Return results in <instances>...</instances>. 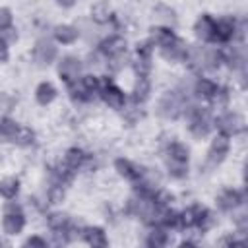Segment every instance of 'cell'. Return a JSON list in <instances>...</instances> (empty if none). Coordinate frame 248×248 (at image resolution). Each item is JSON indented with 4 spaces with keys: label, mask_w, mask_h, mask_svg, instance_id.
Returning a JSON list of instances; mask_svg holds the SVG:
<instances>
[{
    "label": "cell",
    "mask_w": 248,
    "mask_h": 248,
    "mask_svg": "<svg viewBox=\"0 0 248 248\" xmlns=\"http://www.w3.org/2000/svg\"><path fill=\"white\" fill-rule=\"evenodd\" d=\"M184 60H186V64L194 72H203V70H215V68H219L221 62H223V54H221V50H213V48L190 45L186 48Z\"/></svg>",
    "instance_id": "6da1fadb"
},
{
    "label": "cell",
    "mask_w": 248,
    "mask_h": 248,
    "mask_svg": "<svg viewBox=\"0 0 248 248\" xmlns=\"http://www.w3.org/2000/svg\"><path fill=\"white\" fill-rule=\"evenodd\" d=\"M229 147H231L229 138L223 136V134H219V136L211 141V145H209V151H207V167H217V165H221V163L225 161L227 153H229Z\"/></svg>",
    "instance_id": "9c48e42d"
},
{
    "label": "cell",
    "mask_w": 248,
    "mask_h": 248,
    "mask_svg": "<svg viewBox=\"0 0 248 248\" xmlns=\"http://www.w3.org/2000/svg\"><path fill=\"white\" fill-rule=\"evenodd\" d=\"M99 81H101V99L110 107V108H116V110H120L124 105H126V95H124V91L118 87V85H114L108 78H105V76H99Z\"/></svg>",
    "instance_id": "5b68a950"
},
{
    "label": "cell",
    "mask_w": 248,
    "mask_h": 248,
    "mask_svg": "<svg viewBox=\"0 0 248 248\" xmlns=\"http://www.w3.org/2000/svg\"><path fill=\"white\" fill-rule=\"evenodd\" d=\"M56 4L62 6V8H72L76 4V0H56Z\"/></svg>",
    "instance_id": "8d00e7d4"
},
{
    "label": "cell",
    "mask_w": 248,
    "mask_h": 248,
    "mask_svg": "<svg viewBox=\"0 0 248 248\" xmlns=\"http://www.w3.org/2000/svg\"><path fill=\"white\" fill-rule=\"evenodd\" d=\"M54 39L58 41V43H62V45H72L76 39H78V29L74 27V25H56L54 27Z\"/></svg>",
    "instance_id": "603a6c76"
},
{
    "label": "cell",
    "mask_w": 248,
    "mask_h": 248,
    "mask_svg": "<svg viewBox=\"0 0 248 248\" xmlns=\"http://www.w3.org/2000/svg\"><path fill=\"white\" fill-rule=\"evenodd\" d=\"M0 37L8 43V41H16V39H17V33H16V29H14V27H8V29L0 31Z\"/></svg>",
    "instance_id": "e575fe53"
},
{
    "label": "cell",
    "mask_w": 248,
    "mask_h": 248,
    "mask_svg": "<svg viewBox=\"0 0 248 248\" xmlns=\"http://www.w3.org/2000/svg\"><path fill=\"white\" fill-rule=\"evenodd\" d=\"M12 141H14V143H17V145H23V147H27V145H33V143H35V132H33L31 128L19 126Z\"/></svg>",
    "instance_id": "4316f807"
},
{
    "label": "cell",
    "mask_w": 248,
    "mask_h": 248,
    "mask_svg": "<svg viewBox=\"0 0 248 248\" xmlns=\"http://www.w3.org/2000/svg\"><path fill=\"white\" fill-rule=\"evenodd\" d=\"M81 68H83V64H81L79 58H76V56H66V58H62V60L58 62V76H60V79H62L64 83L70 85V83H74V81L79 79Z\"/></svg>",
    "instance_id": "ba28073f"
},
{
    "label": "cell",
    "mask_w": 248,
    "mask_h": 248,
    "mask_svg": "<svg viewBox=\"0 0 248 248\" xmlns=\"http://www.w3.org/2000/svg\"><path fill=\"white\" fill-rule=\"evenodd\" d=\"M17 128H19V124H17L16 120H12V118H8V116L2 118V120H0V138L12 141L14 136H16V132H17Z\"/></svg>",
    "instance_id": "83f0119b"
},
{
    "label": "cell",
    "mask_w": 248,
    "mask_h": 248,
    "mask_svg": "<svg viewBox=\"0 0 248 248\" xmlns=\"http://www.w3.org/2000/svg\"><path fill=\"white\" fill-rule=\"evenodd\" d=\"M167 170L174 178H184L188 174V147L180 141H170L165 151Z\"/></svg>",
    "instance_id": "7a4b0ae2"
},
{
    "label": "cell",
    "mask_w": 248,
    "mask_h": 248,
    "mask_svg": "<svg viewBox=\"0 0 248 248\" xmlns=\"http://www.w3.org/2000/svg\"><path fill=\"white\" fill-rule=\"evenodd\" d=\"M215 126H217V130H219L223 136H227V138L236 136V134H242L244 128H246L244 118H242L238 112H225V114L217 116Z\"/></svg>",
    "instance_id": "8992f818"
},
{
    "label": "cell",
    "mask_w": 248,
    "mask_h": 248,
    "mask_svg": "<svg viewBox=\"0 0 248 248\" xmlns=\"http://www.w3.org/2000/svg\"><path fill=\"white\" fill-rule=\"evenodd\" d=\"M147 246H151V248H161V246H165L167 242H169V234H167V229L165 227H161V225H157V227H153V231L149 232V236H147Z\"/></svg>",
    "instance_id": "d4e9b609"
},
{
    "label": "cell",
    "mask_w": 248,
    "mask_h": 248,
    "mask_svg": "<svg viewBox=\"0 0 248 248\" xmlns=\"http://www.w3.org/2000/svg\"><path fill=\"white\" fill-rule=\"evenodd\" d=\"M2 227H4V232L14 236V234H19L25 227V217L21 213V207L16 205V203H8L6 205V215H4V221H2Z\"/></svg>",
    "instance_id": "52a82bcc"
},
{
    "label": "cell",
    "mask_w": 248,
    "mask_h": 248,
    "mask_svg": "<svg viewBox=\"0 0 248 248\" xmlns=\"http://www.w3.org/2000/svg\"><path fill=\"white\" fill-rule=\"evenodd\" d=\"M219 91V85L207 78H198V81L194 83V93L196 97L200 99H205V101H211L215 97V93Z\"/></svg>",
    "instance_id": "ac0fdd59"
},
{
    "label": "cell",
    "mask_w": 248,
    "mask_h": 248,
    "mask_svg": "<svg viewBox=\"0 0 248 248\" xmlns=\"http://www.w3.org/2000/svg\"><path fill=\"white\" fill-rule=\"evenodd\" d=\"M186 48H188L186 43L180 41L178 37H176L174 41H170L169 45L159 46L161 56H163L165 60H169V62H180V60H184V56H186Z\"/></svg>",
    "instance_id": "7c38bea8"
},
{
    "label": "cell",
    "mask_w": 248,
    "mask_h": 248,
    "mask_svg": "<svg viewBox=\"0 0 248 248\" xmlns=\"http://www.w3.org/2000/svg\"><path fill=\"white\" fill-rule=\"evenodd\" d=\"M56 87L50 83V81H41L39 85H37V89H35V99H37V103L39 105H43V107H46V105H50L54 99H56Z\"/></svg>",
    "instance_id": "ffe728a7"
},
{
    "label": "cell",
    "mask_w": 248,
    "mask_h": 248,
    "mask_svg": "<svg viewBox=\"0 0 248 248\" xmlns=\"http://www.w3.org/2000/svg\"><path fill=\"white\" fill-rule=\"evenodd\" d=\"M56 54H58V50H56V46H54L52 41H48V39H39V41L35 43L33 58H35V62H37L39 66H43V68H45V66H50V64L54 62Z\"/></svg>",
    "instance_id": "30bf717a"
},
{
    "label": "cell",
    "mask_w": 248,
    "mask_h": 248,
    "mask_svg": "<svg viewBox=\"0 0 248 248\" xmlns=\"http://www.w3.org/2000/svg\"><path fill=\"white\" fill-rule=\"evenodd\" d=\"M176 35L172 33L170 27L167 25H159V27H151V43H155L157 46H163V45H169L170 41H174Z\"/></svg>",
    "instance_id": "7402d4cb"
},
{
    "label": "cell",
    "mask_w": 248,
    "mask_h": 248,
    "mask_svg": "<svg viewBox=\"0 0 248 248\" xmlns=\"http://www.w3.org/2000/svg\"><path fill=\"white\" fill-rule=\"evenodd\" d=\"M194 33L200 41H213L215 39V19L209 14L200 16L194 25Z\"/></svg>",
    "instance_id": "4fadbf2b"
},
{
    "label": "cell",
    "mask_w": 248,
    "mask_h": 248,
    "mask_svg": "<svg viewBox=\"0 0 248 248\" xmlns=\"http://www.w3.org/2000/svg\"><path fill=\"white\" fill-rule=\"evenodd\" d=\"M242 202H244L242 192L240 190H234V188H229V190L221 192V196L217 198V203H219V207L223 211H232L238 205H242Z\"/></svg>",
    "instance_id": "9a60e30c"
},
{
    "label": "cell",
    "mask_w": 248,
    "mask_h": 248,
    "mask_svg": "<svg viewBox=\"0 0 248 248\" xmlns=\"http://www.w3.org/2000/svg\"><path fill=\"white\" fill-rule=\"evenodd\" d=\"M99 50L107 56V58H112V56H120V54H126V39L124 37H108L105 41H101L99 45Z\"/></svg>",
    "instance_id": "5bb4252c"
},
{
    "label": "cell",
    "mask_w": 248,
    "mask_h": 248,
    "mask_svg": "<svg viewBox=\"0 0 248 248\" xmlns=\"http://www.w3.org/2000/svg\"><path fill=\"white\" fill-rule=\"evenodd\" d=\"M184 114L188 116V128L196 138H205L211 132L213 120L209 116V112L202 107H188L184 108Z\"/></svg>",
    "instance_id": "277c9868"
},
{
    "label": "cell",
    "mask_w": 248,
    "mask_h": 248,
    "mask_svg": "<svg viewBox=\"0 0 248 248\" xmlns=\"http://www.w3.org/2000/svg\"><path fill=\"white\" fill-rule=\"evenodd\" d=\"M12 21H14V16H12L10 8H4V6H2V8H0V31L12 27Z\"/></svg>",
    "instance_id": "d6a6232c"
},
{
    "label": "cell",
    "mask_w": 248,
    "mask_h": 248,
    "mask_svg": "<svg viewBox=\"0 0 248 248\" xmlns=\"http://www.w3.org/2000/svg\"><path fill=\"white\" fill-rule=\"evenodd\" d=\"M184 108H186V99L182 93L178 91H167L161 95L159 99V105H157V110L163 118H169V120H174L178 116L184 114Z\"/></svg>",
    "instance_id": "3957f363"
},
{
    "label": "cell",
    "mask_w": 248,
    "mask_h": 248,
    "mask_svg": "<svg viewBox=\"0 0 248 248\" xmlns=\"http://www.w3.org/2000/svg\"><path fill=\"white\" fill-rule=\"evenodd\" d=\"M87 161H89V155L83 149H79V147H70L66 151V155H64V165L70 170H74V172L78 169H83L87 165Z\"/></svg>",
    "instance_id": "2e32d148"
},
{
    "label": "cell",
    "mask_w": 248,
    "mask_h": 248,
    "mask_svg": "<svg viewBox=\"0 0 248 248\" xmlns=\"http://www.w3.org/2000/svg\"><path fill=\"white\" fill-rule=\"evenodd\" d=\"M19 192V180L17 178H4L0 180V196H4L6 200H14Z\"/></svg>",
    "instance_id": "484cf974"
},
{
    "label": "cell",
    "mask_w": 248,
    "mask_h": 248,
    "mask_svg": "<svg viewBox=\"0 0 248 248\" xmlns=\"http://www.w3.org/2000/svg\"><path fill=\"white\" fill-rule=\"evenodd\" d=\"M238 33V21L232 17H221L215 21V39L217 43H229Z\"/></svg>",
    "instance_id": "8fae6325"
},
{
    "label": "cell",
    "mask_w": 248,
    "mask_h": 248,
    "mask_svg": "<svg viewBox=\"0 0 248 248\" xmlns=\"http://www.w3.org/2000/svg\"><path fill=\"white\" fill-rule=\"evenodd\" d=\"M48 227L52 231H66L70 227V217L66 213H50L48 215Z\"/></svg>",
    "instance_id": "f546056e"
},
{
    "label": "cell",
    "mask_w": 248,
    "mask_h": 248,
    "mask_svg": "<svg viewBox=\"0 0 248 248\" xmlns=\"http://www.w3.org/2000/svg\"><path fill=\"white\" fill-rule=\"evenodd\" d=\"M25 246H37V248H45L46 246V240L45 238H41V236H29L25 242H23Z\"/></svg>",
    "instance_id": "836d02e7"
},
{
    "label": "cell",
    "mask_w": 248,
    "mask_h": 248,
    "mask_svg": "<svg viewBox=\"0 0 248 248\" xmlns=\"http://www.w3.org/2000/svg\"><path fill=\"white\" fill-rule=\"evenodd\" d=\"M91 17L97 23H108L112 19V10H110V6L107 2H97L91 8Z\"/></svg>",
    "instance_id": "cb8c5ba5"
},
{
    "label": "cell",
    "mask_w": 248,
    "mask_h": 248,
    "mask_svg": "<svg viewBox=\"0 0 248 248\" xmlns=\"http://www.w3.org/2000/svg\"><path fill=\"white\" fill-rule=\"evenodd\" d=\"M114 169L118 170L120 176H124L126 180H132V182H136V180H140L143 176V172H141V169L138 165H134L132 161L122 159V157L114 161Z\"/></svg>",
    "instance_id": "e0dca14e"
},
{
    "label": "cell",
    "mask_w": 248,
    "mask_h": 248,
    "mask_svg": "<svg viewBox=\"0 0 248 248\" xmlns=\"http://www.w3.org/2000/svg\"><path fill=\"white\" fill-rule=\"evenodd\" d=\"M194 209H196V221H194V227H200L202 231L207 229V227L211 225V221H213L209 209H207V207H202V205H194Z\"/></svg>",
    "instance_id": "f1b7e54d"
},
{
    "label": "cell",
    "mask_w": 248,
    "mask_h": 248,
    "mask_svg": "<svg viewBox=\"0 0 248 248\" xmlns=\"http://www.w3.org/2000/svg\"><path fill=\"white\" fill-rule=\"evenodd\" d=\"M64 200V184L56 182L48 188V202L50 203H60Z\"/></svg>",
    "instance_id": "1f68e13d"
},
{
    "label": "cell",
    "mask_w": 248,
    "mask_h": 248,
    "mask_svg": "<svg viewBox=\"0 0 248 248\" xmlns=\"http://www.w3.org/2000/svg\"><path fill=\"white\" fill-rule=\"evenodd\" d=\"M149 91H151V83H149L147 76H138V79L134 83V89H132L134 103H145L147 97H149Z\"/></svg>",
    "instance_id": "44dd1931"
},
{
    "label": "cell",
    "mask_w": 248,
    "mask_h": 248,
    "mask_svg": "<svg viewBox=\"0 0 248 248\" xmlns=\"http://www.w3.org/2000/svg\"><path fill=\"white\" fill-rule=\"evenodd\" d=\"M8 56H10V52H8V43L0 37V62H6Z\"/></svg>",
    "instance_id": "d590c367"
},
{
    "label": "cell",
    "mask_w": 248,
    "mask_h": 248,
    "mask_svg": "<svg viewBox=\"0 0 248 248\" xmlns=\"http://www.w3.org/2000/svg\"><path fill=\"white\" fill-rule=\"evenodd\" d=\"M83 238L89 246L93 248H105L108 246V238L101 227H85L83 229Z\"/></svg>",
    "instance_id": "d6986e66"
},
{
    "label": "cell",
    "mask_w": 248,
    "mask_h": 248,
    "mask_svg": "<svg viewBox=\"0 0 248 248\" xmlns=\"http://www.w3.org/2000/svg\"><path fill=\"white\" fill-rule=\"evenodd\" d=\"M134 70H136L138 76H147L149 70H151V58L136 56V60H134Z\"/></svg>",
    "instance_id": "4dcf8cb0"
}]
</instances>
